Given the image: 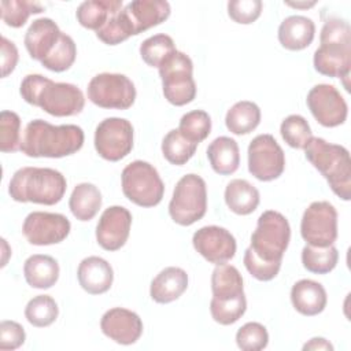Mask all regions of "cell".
I'll return each instance as SVG.
<instances>
[{
    "label": "cell",
    "mask_w": 351,
    "mask_h": 351,
    "mask_svg": "<svg viewBox=\"0 0 351 351\" xmlns=\"http://www.w3.org/2000/svg\"><path fill=\"white\" fill-rule=\"evenodd\" d=\"M59 307L55 299L49 295H37L30 299L25 307L27 322L36 328H45L53 324L58 318Z\"/></svg>",
    "instance_id": "obj_34"
},
{
    "label": "cell",
    "mask_w": 351,
    "mask_h": 351,
    "mask_svg": "<svg viewBox=\"0 0 351 351\" xmlns=\"http://www.w3.org/2000/svg\"><path fill=\"white\" fill-rule=\"evenodd\" d=\"M66 188L67 182L60 171L51 167L26 166L11 177L8 193L19 203L53 206L63 199Z\"/></svg>",
    "instance_id": "obj_4"
},
{
    "label": "cell",
    "mask_w": 351,
    "mask_h": 351,
    "mask_svg": "<svg viewBox=\"0 0 351 351\" xmlns=\"http://www.w3.org/2000/svg\"><path fill=\"white\" fill-rule=\"evenodd\" d=\"M60 29L51 18H38L32 22L25 34V47L34 60L45 59L60 38Z\"/></svg>",
    "instance_id": "obj_21"
},
{
    "label": "cell",
    "mask_w": 351,
    "mask_h": 351,
    "mask_svg": "<svg viewBox=\"0 0 351 351\" xmlns=\"http://www.w3.org/2000/svg\"><path fill=\"white\" fill-rule=\"evenodd\" d=\"M262 8L261 0H230L228 3V15L236 23L250 25L261 16Z\"/></svg>",
    "instance_id": "obj_42"
},
{
    "label": "cell",
    "mask_w": 351,
    "mask_h": 351,
    "mask_svg": "<svg viewBox=\"0 0 351 351\" xmlns=\"http://www.w3.org/2000/svg\"><path fill=\"white\" fill-rule=\"evenodd\" d=\"M100 329L103 335L112 341L122 346H130L141 337L143 321L138 314L132 310L114 307L103 314Z\"/></svg>",
    "instance_id": "obj_20"
},
{
    "label": "cell",
    "mask_w": 351,
    "mask_h": 351,
    "mask_svg": "<svg viewBox=\"0 0 351 351\" xmlns=\"http://www.w3.org/2000/svg\"><path fill=\"white\" fill-rule=\"evenodd\" d=\"M291 240V226L288 219L278 211H263L251 234V244L247 251L256 259L281 267L284 252Z\"/></svg>",
    "instance_id": "obj_7"
},
{
    "label": "cell",
    "mask_w": 351,
    "mask_h": 351,
    "mask_svg": "<svg viewBox=\"0 0 351 351\" xmlns=\"http://www.w3.org/2000/svg\"><path fill=\"white\" fill-rule=\"evenodd\" d=\"M288 5L291 7H296V8H308V7H313L315 4V1H311V3H287Z\"/></svg>",
    "instance_id": "obj_46"
},
{
    "label": "cell",
    "mask_w": 351,
    "mask_h": 351,
    "mask_svg": "<svg viewBox=\"0 0 351 351\" xmlns=\"http://www.w3.org/2000/svg\"><path fill=\"white\" fill-rule=\"evenodd\" d=\"M259 191L247 180H232L225 188V203L237 215L254 213L259 204Z\"/></svg>",
    "instance_id": "obj_29"
},
{
    "label": "cell",
    "mask_w": 351,
    "mask_h": 351,
    "mask_svg": "<svg viewBox=\"0 0 351 351\" xmlns=\"http://www.w3.org/2000/svg\"><path fill=\"white\" fill-rule=\"evenodd\" d=\"M321 45L315 49L314 69L332 78H348L351 71V27L341 18H329L319 34Z\"/></svg>",
    "instance_id": "obj_3"
},
{
    "label": "cell",
    "mask_w": 351,
    "mask_h": 351,
    "mask_svg": "<svg viewBox=\"0 0 351 351\" xmlns=\"http://www.w3.org/2000/svg\"><path fill=\"white\" fill-rule=\"evenodd\" d=\"M315 36L314 22L303 15H291L278 26V41L289 51H302L307 48Z\"/></svg>",
    "instance_id": "obj_25"
},
{
    "label": "cell",
    "mask_w": 351,
    "mask_h": 351,
    "mask_svg": "<svg viewBox=\"0 0 351 351\" xmlns=\"http://www.w3.org/2000/svg\"><path fill=\"white\" fill-rule=\"evenodd\" d=\"M121 10L122 0H88L78 5L75 16L81 26L97 32Z\"/></svg>",
    "instance_id": "obj_28"
},
{
    "label": "cell",
    "mask_w": 351,
    "mask_h": 351,
    "mask_svg": "<svg viewBox=\"0 0 351 351\" xmlns=\"http://www.w3.org/2000/svg\"><path fill=\"white\" fill-rule=\"evenodd\" d=\"M207 158L213 170L219 176L233 174L240 165V149L236 140L221 136L207 148Z\"/></svg>",
    "instance_id": "obj_27"
},
{
    "label": "cell",
    "mask_w": 351,
    "mask_h": 351,
    "mask_svg": "<svg viewBox=\"0 0 351 351\" xmlns=\"http://www.w3.org/2000/svg\"><path fill=\"white\" fill-rule=\"evenodd\" d=\"M291 302L298 313L302 315L313 317L325 310L328 296L322 284L314 280L303 278L292 285Z\"/></svg>",
    "instance_id": "obj_23"
},
{
    "label": "cell",
    "mask_w": 351,
    "mask_h": 351,
    "mask_svg": "<svg viewBox=\"0 0 351 351\" xmlns=\"http://www.w3.org/2000/svg\"><path fill=\"white\" fill-rule=\"evenodd\" d=\"M88 99L101 108L128 110L136 100V88L123 74L100 73L88 84Z\"/></svg>",
    "instance_id": "obj_11"
},
{
    "label": "cell",
    "mask_w": 351,
    "mask_h": 351,
    "mask_svg": "<svg viewBox=\"0 0 351 351\" xmlns=\"http://www.w3.org/2000/svg\"><path fill=\"white\" fill-rule=\"evenodd\" d=\"M197 144L186 140L178 129H171L162 140V154L166 160L176 166L185 165L196 152Z\"/></svg>",
    "instance_id": "obj_33"
},
{
    "label": "cell",
    "mask_w": 351,
    "mask_h": 351,
    "mask_svg": "<svg viewBox=\"0 0 351 351\" xmlns=\"http://www.w3.org/2000/svg\"><path fill=\"white\" fill-rule=\"evenodd\" d=\"M170 4L165 0H134L125 5L118 16L130 37L160 25L170 16Z\"/></svg>",
    "instance_id": "obj_17"
},
{
    "label": "cell",
    "mask_w": 351,
    "mask_h": 351,
    "mask_svg": "<svg viewBox=\"0 0 351 351\" xmlns=\"http://www.w3.org/2000/svg\"><path fill=\"white\" fill-rule=\"evenodd\" d=\"M21 118L14 111L0 112V151L15 152L21 149Z\"/></svg>",
    "instance_id": "obj_40"
},
{
    "label": "cell",
    "mask_w": 351,
    "mask_h": 351,
    "mask_svg": "<svg viewBox=\"0 0 351 351\" xmlns=\"http://www.w3.org/2000/svg\"><path fill=\"white\" fill-rule=\"evenodd\" d=\"M213 299L210 313L219 325L237 322L247 310L243 277L240 271L228 263L217 265L211 274Z\"/></svg>",
    "instance_id": "obj_5"
},
{
    "label": "cell",
    "mask_w": 351,
    "mask_h": 351,
    "mask_svg": "<svg viewBox=\"0 0 351 351\" xmlns=\"http://www.w3.org/2000/svg\"><path fill=\"white\" fill-rule=\"evenodd\" d=\"M267 329L259 322H247L236 333V344L244 351H259L267 347Z\"/></svg>",
    "instance_id": "obj_41"
},
{
    "label": "cell",
    "mask_w": 351,
    "mask_h": 351,
    "mask_svg": "<svg viewBox=\"0 0 351 351\" xmlns=\"http://www.w3.org/2000/svg\"><path fill=\"white\" fill-rule=\"evenodd\" d=\"M285 170V155L271 134H258L248 145V171L259 181H273Z\"/></svg>",
    "instance_id": "obj_14"
},
{
    "label": "cell",
    "mask_w": 351,
    "mask_h": 351,
    "mask_svg": "<svg viewBox=\"0 0 351 351\" xmlns=\"http://www.w3.org/2000/svg\"><path fill=\"white\" fill-rule=\"evenodd\" d=\"M122 192L140 207L158 206L165 195V184L158 170L148 162L134 160L121 174Z\"/></svg>",
    "instance_id": "obj_9"
},
{
    "label": "cell",
    "mask_w": 351,
    "mask_h": 351,
    "mask_svg": "<svg viewBox=\"0 0 351 351\" xmlns=\"http://www.w3.org/2000/svg\"><path fill=\"white\" fill-rule=\"evenodd\" d=\"M26 340L25 329L15 321H1L0 324V350H16Z\"/></svg>",
    "instance_id": "obj_43"
},
{
    "label": "cell",
    "mask_w": 351,
    "mask_h": 351,
    "mask_svg": "<svg viewBox=\"0 0 351 351\" xmlns=\"http://www.w3.org/2000/svg\"><path fill=\"white\" fill-rule=\"evenodd\" d=\"M303 350L304 351L306 350H329V351H332L333 346L324 337H313L303 346Z\"/></svg>",
    "instance_id": "obj_45"
},
{
    "label": "cell",
    "mask_w": 351,
    "mask_h": 351,
    "mask_svg": "<svg viewBox=\"0 0 351 351\" xmlns=\"http://www.w3.org/2000/svg\"><path fill=\"white\" fill-rule=\"evenodd\" d=\"M71 223L63 214L33 211L22 225L26 240L33 245H51L62 243L70 233Z\"/></svg>",
    "instance_id": "obj_16"
},
{
    "label": "cell",
    "mask_w": 351,
    "mask_h": 351,
    "mask_svg": "<svg viewBox=\"0 0 351 351\" xmlns=\"http://www.w3.org/2000/svg\"><path fill=\"white\" fill-rule=\"evenodd\" d=\"M306 103L315 121L325 128H336L347 119V103L333 85L318 84L313 86L307 93Z\"/></svg>",
    "instance_id": "obj_15"
},
{
    "label": "cell",
    "mask_w": 351,
    "mask_h": 351,
    "mask_svg": "<svg viewBox=\"0 0 351 351\" xmlns=\"http://www.w3.org/2000/svg\"><path fill=\"white\" fill-rule=\"evenodd\" d=\"M77 58V47L74 40L62 32L59 41L51 53L41 60V64L55 73H62L69 70Z\"/></svg>",
    "instance_id": "obj_36"
},
{
    "label": "cell",
    "mask_w": 351,
    "mask_h": 351,
    "mask_svg": "<svg viewBox=\"0 0 351 351\" xmlns=\"http://www.w3.org/2000/svg\"><path fill=\"white\" fill-rule=\"evenodd\" d=\"M0 7L3 22L11 27H22L32 14L44 11L43 4L27 0H3Z\"/></svg>",
    "instance_id": "obj_39"
},
{
    "label": "cell",
    "mask_w": 351,
    "mask_h": 351,
    "mask_svg": "<svg viewBox=\"0 0 351 351\" xmlns=\"http://www.w3.org/2000/svg\"><path fill=\"white\" fill-rule=\"evenodd\" d=\"M69 207L78 221H90L101 207V193L99 188L90 182L75 185L69 199Z\"/></svg>",
    "instance_id": "obj_30"
},
{
    "label": "cell",
    "mask_w": 351,
    "mask_h": 351,
    "mask_svg": "<svg viewBox=\"0 0 351 351\" xmlns=\"http://www.w3.org/2000/svg\"><path fill=\"white\" fill-rule=\"evenodd\" d=\"M261 122V108L250 100L234 103L226 112L225 125L233 134H248L258 128Z\"/></svg>",
    "instance_id": "obj_31"
},
{
    "label": "cell",
    "mask_w": 351,
    "mask_h": 351,
    "mask_svg": "<svg viewBox=\"0 0 351 351\" xmlns=\"http://www.w3.org/2000/svg\"><path fill=\"white\" fill-rule=\"evenodd\" d=\"M178 130L186 140L199 144L206 140L211 132V118L203 110L189 111L181 117Z\"/></svg>",
    "instance_id": "obj_38"
},
{
    "label": "cell",
    "mask_w": 351,
    "mask_h": 351,
    "mask_svg": "<svg viewBox=\"0 0 351 351\" xmlns=\"http://www.w3.org/2000/svg\"><path fill=\"white\" fill-rule=\"evenodd\" d=\"M207 211L206 181L197 174H186L176 184L169 203L170 218L181 225L191 226L204 217Z\"/></svg>",
    "instance_id": "obj_8"
},
{
    "label": "cell",
    "mask_w": 351,
    "mask_h": 351,
    "mask_svg": "<svg viewBox=\"0 0 351 351\" xmlns=\"http://www.w3.org/2000/svg\"><path fill=\"white\" fill-rule=\"evenodd\" d=\"M339 261V251L332 244L328 247L306 245L302 250V263L306 270L315 274H326L332 271Z\"/></svg>",
    "instance_id": "obj_32"
},
{
    "label": "cell",
    "mask_w": 351,
    "mask_h": 351,
    "mask_svg": "<svg viewBox=\"0 0 351 351\" xmlns=\"http://www.w3.org/2000/svg\"><path fill=\"white\" fill-rule=\"evenodd\" d=\"M132 214L122 206H111L103 211L96 225L97 244L106 251L122 248L129 237Z\"/></svg>",
    "instance_id": "obj_19"
},
{
    "label": "cell",
    "mask_w": 351,
    "mask_h": 351,
    "mask_svg": "<svg viewBox=\"0 0 351 351\" xmlns=\"http://www.w3.org/2000/svg\"><path fill=\"white\" fill-rule=\"evenodd\" d=\"M159 77L165 99L177 107L191 103L196 96L193 80V63L191 58L181 52H173L160 66Z\"/></svg>",
    "instance_id": "obj_10"
},
{
    "label": "cell",
    "mask_w": 351,
    "mask_h": 351,
    "mask_svg": "<svg viewBox=\"0 0 351 351\" xmlns=\"http://www.w3.org/2000/svg\"><path fill=\"white\" fill-rule=\"evenodd\" d=\"M188 288V274L184 269L169 266L151 281L149 295L154 302L166 304L177 300Z\"/></svg>",
    "instance_id": "obj_24"
},
{
    "label": "cell",
    "mask_w": 351,
    "mask_h": 351,
    "mask_svg": "<svg viewBox=\"0 0 351 351\" xmlns=\"http://www.w3.org/2000/svg\"><path fill=\"white\" fill-rule=\"evenodd\" d=\"M0 47H1V77L4 78L14 71L18 63L19 55L15 44L4 36H1L0 38Z\"/></svg>",
    "instance_id": "obj_44"
},
{
    "label": "cell",
    "mask_w": 351,
    "mask_h": 351,
    "mask_svg": "<svg viewBox=\"0 0 351 351\" xmlns=\"http://www.w3.org/2000/svg\"><path fill=\"white\" fill-rule=\"evenodd\" d=\"M306 151V159L324 176L330 189L341 200L351 199V160L346 147L313 137Z\"/></svg>",
    "instance_id": "obj_6"
},
{
    "label": "cell",
    "mask_w": 351,
    "mask_h": 351,
    "mask_svg": "<svg viewBox=\"0 0 351 351\" xmlns=\"http://www.w3.org/2000/svg\"><path fill=\"white\" fill-rule=\"evenodd\" d=\"M77 278L84 291L90 295H100L111 288L114 270L106 259L93 255L81 261L77 269Z\"/></svg>",
    "instance_id": "obj_22"
},
{
    "label": "cell",
    "mask_w": 351,
    "mask_h": 351,
    "mask_svg": "<svg viewBox=\"0 0 351 351\" xmlns=\"http://www.w3.org/2000/svg\"><path fill=\"white\" fill-rule=\"evenodd\" d=\"M59 263L55 258L43 254L30 255L23 263L26 282L36 289H48L59 278Z\"/></svg>",
    "instance_id": "obj_26"
},
{
    "label": "cell",
    "mask_w": 351,
    "mask_h": 351,
    "mask_svg": "<svg viewBox=\"0 0 351 351\" xmlns=\"http://www.w3.org/2000/svg\"><path fill=\"white\" fill-rule=\"evenodd\" d=\"M193 248L207 262L222 265L229 262L236 254V239L225 228L217 225L203 226L193 233Z\"/></svg>",
    "instance_id": "obj_18"
},
{
    "label": "cell",
    "mask_w": 351,
    "mask_h": 351,
    "mask_svg": "<svg viewBox=\"0 0 351 351\" xmlns=\"http://www.w3.org/2000/svg\"><path fill=\"white\" fill-rule=\"evenodd\" d=\"M176 45L169 34L159 33L145 38L140 45L141 59L151 67H158L176 52Z\"/></svg>",
    "instance_id": "obj_35"
},
{
    "label": "cell",
    "mask_w": 351,
    "mask_h": 351,
    "mask_svg": "<svg viewBox=\"0 0 351 351\" xmlns=\"http://www.w3.org/2000/svg\"><path fill=\"white\" fill-rule=\"evenodd\" d=\"M95 149L106 160L118 162L133 149V126L125 118L103 119L95 130Z\"/></svg>",
    "instance_id": "obj_12"
},
{
    "label": "cell",
    "mask_w": 351,
    "mask_h": 351,
    "mask_svg": "<svg viewBox=\"0 0 351 351\" xmlns=\"http://www.w3.org/2000/svg\"><path fill=\"white\" fill-rule=\"evenodd\" d=\"M84 140V130L77 125L56 126L43 119H33L22 134L21 151L30 158H64L80 151Z\"/></svg>",
    "instance_id": "obj_1"
},
{
    "label": "cell",
    "mask_w": 351,
    "mask_h": 351,
    "mask_svg": "<svg viewBox=\"0 0 351 351\" xmlns=\"http://www.w3.org/2000/svg\"><path fill=\"white\" fill-rule=\"evenodd\" d=\"M280 133L282 140L292 148L304 149L310 140L313 138L311 128L306 118L298 114L288 115L280 126Z\"/></svg>",
    "instance_id": "obj_37"
},
{
    "label": "cell",
    "mask_w": 351,
    "mask_h": 351,
    "mask_svg": "<svg viewBox=\"0 0 351 351\" xmlns=\"http://www.w3.org/2000/svg\"><path fill=\"white\" fill-rule=\"evenodd\" d=\"M22 99L53 117H73L85 106L82 90L69 82H55L41 74H27L19 88Z\"/></svg>",
    "instance_id": "obj_2"
},
{
    "label": "cell",
    "mask_w": 351,
    "mask_h": 351,
    "mask_svg": "<svg viewBox=\"0 0 351 351\" xmlns=\"http://www.w3.org/2000/svg\"><path fill=\"white\" fill-rule=\"evenodd\" d=\"M300 234L308 245L328 247L337 239V211L329 202H313L303 213Z\"/></svg>",
    "instance_id": "obj_13"
}]
</instances>
